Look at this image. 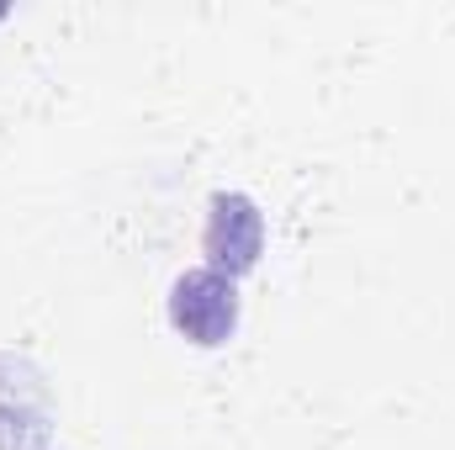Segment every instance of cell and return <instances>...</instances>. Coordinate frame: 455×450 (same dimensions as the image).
Returning <instances> with one entry per match:
<instances>
[{
	"label": "cell",
	"mask_w": 455,
	"mask_h": 450,
	"mask_svg": "<svg viewBox=\"0 0 455 450\" xmlns=\"http://www.w3.org/2000/svg\"><path fill=\"white\" fill-rule=\"evenodd\" d=\"M170 324H175V334H186L202 350L228 344V334L238 329V292H233V281L223 270H212V265L186 270L170 286Z\"/></svg>",
	"instance_id": "1"
},
{
	"label": "cell",
	"mask_w": 455,
	"mask_h": 450,
	"mask_svg": "<svg viewBox=\"0 0 455 450\" xmlns=\"http://www.w3.org/2000/svg\"><path fill=\"white\" fill-rule=\"evenodd\" d=\"M202 244L212 254V270H223L228 281L243 276V270H254L259 265V249H265V218H259V207L243 191H218L212 197V213H207Z\"/></svg>",
	"instance_id": "2"
}]
</instances>
